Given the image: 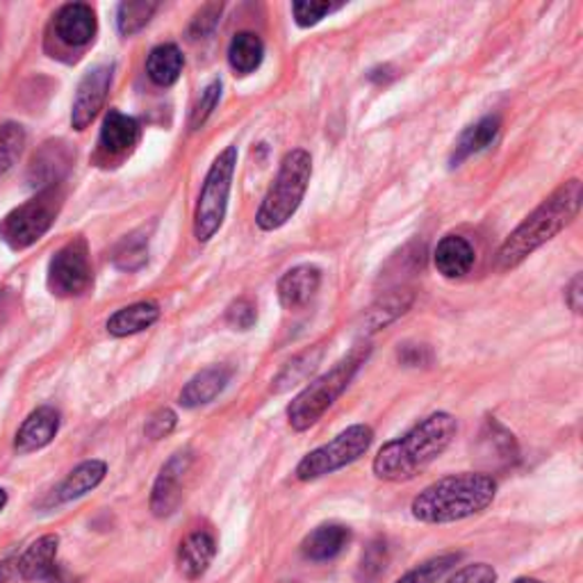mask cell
I'll return each instance as SVG.
<instances>
[{"mask_svg": "<svg viewBox=\"0 0 583 583\" xmlns=\"http://www.w3.org/2000/svg\"><path fill=\"white\" fill-rule=\"evenodd\" d=\"M176 413L171 409H158L149 420L144 424V433L146 437H151V441H162L167 437L173 428H176Z\"/></svg>", "mask_w": 583, "mask_h": 583, "instance_id": "cell-36", "label": "cell"}, {"mask_svg": "<svg viewBox=\"0 0 583 583\" xmlns=\"http://www.w3.org/2000/svg\"><path fill=\"white\" fill-rule=\"evenodd\" d=\"M219 98H222V83L214 81L201 92V96L192 109V117H190L192 130H199L210 119V115L214 113V107L219 105Z\"/></svg>", "mask_w": 583, "mask_h": 583, "instance_id": "cell-34", "label": "cell"}, {"mask_svg": "<svg viewBox=\"0 0 583 583\" xmlns=\"http://www.w3.org/2000/svg\"><path fill=\"white\" fill-rule=\"evenodd\" d=\"M25 146V130L19 124H6L0 128V178H3L21 158Z\"/></svg>", "mask_w": 583, "mask_h": 583, "instance_id": "cell-32", "label": "cell"}, {"mask_svg": "<svg viewBox=\"0 0 583 583\" xmlns=\"http://www.w3.org/2000/svg\"><path fill=\"white\" fill-rule=\"evenodd\" d=\"M57 431H60V413L51 406L36 409L21 424V428L17 433V441H14V449L19 454H30L36 449H44L46 445L53 443V437L57 435Z\"/></svg>", "mask_w": 583, "mask_h": 583, "instance_id": "cell-13", "label": "cell"}, {"mask_svg": "<svg viewBox=\"0 0 583 583\" xmlns=\"http://www.w3.org/2000/svg\"><path fill=\"white\" fill-rule=\"evenodd\" d=\"M107 474V465L103 460H85L76 469H73L68 477L62 481L57 488V501H73L81 499L94 488H98Z\"/></svg>", "mask_w": 583, "mask_h": 583, "instance_id": "cell-23", "label": "cell"}, {"mask_svg": "<svg viewBox=\"0 0 583 583\" xmlns=\"http://www.w3.org/2000/svg\"><path fill=\"white\" fill-rule=\"evenodd\" d=\"M158 10V3H151V0H128V3H121L117 10V28L124 36H132L141 28H146L153 19Z\"/></svg>", "mask_w": 583, "mask_h": 583, "instance_id": "cell-28", "label": "cell"}, {"mask_svg": "<svg viewBox=\"0 0 583 583\" xmlns=\"http://www.w3.org/2000/svg\"><path fill=\"white\" fill-rule=\"evenodd\" d=\"M60 208H62L60 190L55 188L44 190L40 197H34L28 203L14 208L3 222H0V240L14 251L32 246L51 231Z\"/></svg>", "mask_w": 583, "mask_h": 583, "instance_id": "cell-8", "label": "cell"}, {"mask_svg": "<svg viewBox=\"0 0 583 583\" xmlns=\"http://www.w3.org/2000/svg\"><path fill=\"white\" fill-rule=\"evenodd\" d=\"M501 130V121L499 117H484L481 121H477L474 126H469L460 139L456 141V149L452 156V165H460L463 160L477 156L481 151H486L488 146L495 144V139L499 137Z\"/></svg>", "mask_w": 583, "mask_h": 583, "instance_id": "cell-22", "label": "cell"}, {"mask_svg": "<svg viewBox=\"0 0 583 583\" xmlns=\"http://www.w3.org/2000/svg\"><path fill=\"white\" fill-rule=\"evenodd\" d=\"M581 180L572 178L547 197L524 222L506 237L497 253V267L501 272L520 267L531 253L542 244L554 240L563 229H568L581 208Z\"/></svg>", "mask_w": 583, "mask_h": 583, "instance_id": "cell-2", "label": "cell"}, {"mask_svg": "<svg viewBox=\"0 0 583 583\" xmlns=\"http://www.w3.org/2000/svg\"><path fill=\"white\" fill-rule=\"evenodd\" d=\"M413 304V292L409 289H396V292H388L383 295L370 310L364 315V326H368V331H381L388 324H392L396 317L404 315Z\"/></svg>", "mask_w": 583, "mask_h": 583, "instance_id": "cell-25", "label": "cell"}, {"mask_svg": "<svg viewBox=\"0 0 583 583\" xmlns=\"http://www.w3.org/2000/svg\"><path fill=\"white\" fill-rule=\"evenodd\" d=\"M160 317V308L151 301H139L128 308L117 310L107 319V333L115 338H128L151 328Z\"/></svg>", "mask_w": 583, "mask_h": 583, "instance_id": "cell-21", "label": "cell"}, {"mask_svg": "<svg viewBox=\"0 0 583 583\" xmlns=\"http://www.w3.org/2000/svg\"><path fill=\"white\" fill-rule=\"evenodd\" d=\"M109 85H113V66H96L81 81L71 109L73 128L85 130L98 117L100 107L107 98Z\"/></svg>", "mask_w": 583, "mask_h": 583, "instance_id": "cell-11", "label": "cell"}, {"mask_svg": "<svg viewBox=\"0 0 583 583\" xmlns=\"http://www.w3.org/2000/svg\"><path fill=\"white\" fill-rule=\"evenodd\" d=\"M399 360L409 364V368H420V364H426L431 360V353L422 344H404L399 349Z\"/></svg>", "mask_w": 583, "mask_h": 583, "instance_id": "cell-39", "label": "cell"}, {"mask_svg": "<svg viewBox=\"0 0 583 583\" xmlns=\"http://www.w3.org/2000/svg\"><path fill=\"white\" fill-rule=\"evenodd\" d=\"M182 66H186V60H182V53L176 44L156 46L149 60H146V73H149V78L160 87L176 85L182 73Z\"/></svg>", "mask_w": 583, "mask_h": 583, "instance_id": "cell-24", "label": "cell"}, {"mask_svg": "<svg viewBox=\"0 0 583 583\" xmlns=\"http://www.w3.org/2000/svg\"><path fill=\"white\" fill-rule=\"evenodd\" d=\"M388 544L383 538L372 540L368 547H364V552L360 556V565H358V581L360 583H377L385 570H388Z\"/></svg>", "mask_w": 583, "mask_h": 583, "instance_id": "cell-29", "label": "cell"}, {"mask_svg": "<svg viewBox=\"0 0 583 583\" xmlns=\"http://www.w3.org/2000/svg\"><path fill=\"white\" fill-rule=\"evenodd\" d=\"M458 422L449 413H433L406 435L385 443L374 456L372 469L381 481H411L452 445Z\"/></svg>", "mask_w": 583, "mask_h": 583, "instance_id": "cell-1", "label": "cell"}, {"mask_svg": "<svg viewBox=\"0 0 583 583\" xmlns=\"http://www.w3.org/2000/svg\"><path fill=\"white\" fill-rule=\"evenodd\" d=\"M312 178V158L304 149L289 151L278 169L272 190L267 192L258 214H255V224L261 231H276L285 226L295 212L299 210L308 182Z\"/></svg>", "mask_w": 583, "mask_h": 583, "instance_id": "cell-5", "label": "cell"}, {"mask_svg": "<svg viewBox=\"0 0 583 583\" xmlns=\"http://www.w3.org/2000/svg\"><path fill=\"white\" fill-rule=\"evenodd\" d=\"M474 258H477V255H474V246L460 235L443 237L433 253L435 269L445 278H460L469 274V269L474 267Z\"/></svg>", "mask_w": 583, "mask_h": 583, "instance_id": "cell-17", "label": "cell"}, {"mask_svg": "<svg viewBox=\"0 0 583 583\" xmlns=\"http://www.w3.org/2000/svg\"><path fill=\"white\" fill-rule=\"evenodd\" d=\"M565 304L570 306L572 312H581V306H583V280H581V274H576L565 292Z\"/></svg>", "mask_w": 583, "mask_h": 583, "instance_id": "cell-40", "label": "cell"}, {"mask_svg": "<svg viewBox=\"0 0 583 583\" xmlns=\"http://www.w3.org/2000/svg\"><path fill=\"white\" fill-rule=\"evenodd\" d=\"M265 57V44L255 32H240L233 36V42L229 46V62L231 66L246 76V73H253L263 64Z\"/></svg>", "mask_w": 583, "mask_h": 583, "instance_id": "cell-26", "label": "cell"}, {"mask_svg": "<svg viewBox=\"0 0 583 583\" xmlns=\"http://www.w3.org/2000/svg\"><path fill=\"white\" fill-rule=\"evenodd\" d=\"M149 261V240L141 233H132L124 237V242L115 251V265L124 272H137Z\"/></svg>", "mask_w": 583, "mask_h": 583, "instance_id": "cell-31", "label": "cell"}, {"mask_svg": "<svg viewBox=\"0 0 583 583\" xmlns=\"http://www.w3.org/2000/svg\"><path fill=\"white\" fill-rule=\"evenodd\" d=\"M368 356H370L368 344H356L333 370H328L310 385H306L287 406L289 426L295 431H308L310 426H315L324 417V413L342 396V392L349 388V383L362 368V362L368 360Z\"/></svg>", "mask_w": 583, "mask_h": 583, "instance_id": "cell-4", "label": "cell"}, {"mask_svg": "<svg viewBox=\"0 0 583 583\" xmlns=\"http://www.w3.org/2000/svg\"><path fill=\"white\" fill-rule=\"evenodd\" d=\"M6 506H8V492L3 488H0V510H3Z\"/></svg>", "mask_w": 583, "mask_h": 583, "instance_id": "cell-41", "label": "cell"}, {"mask_svg": "<svg viewBox=\"0 0 583 583\" xmlns=\"http://www.w3.org/2000/svg\"><path fill=\"white\" fill-rule=\"evenodd\" d=\"M374 443V431L368 424H353L340 435H336L331 443H326L304 456V460L297 465V479L299 481H315L333 474L351 463H356L360 456L370 452Z\"/></svg>", "mask_w": 583, "mask_h": 583, "instance_id": "cell-7", "label": "cell"}, {"mask_svg": "<svg viewBox=\"0 0 583 583\" xmlns=\"http://www.w3.org/2000/svg\"><path fill=\"white\" fill-rule=\"evenodd\" d=\"M319 283H321V272L312 265H301V267L289 269L278 280V299L289 310L301 308L315 297Z\"/></svg>", "mask_w": 583, "mask_h": 583, "instance_id": "cell-19", "label": "cell"}, {"mask_svg": "<svg viewBox=\"0 0 583 583\" xmlns=\"http://www.w3.org/2000/svg\"><path fill=\"white\" fill-rule=\"evenodd\" d=\"M190 465H192V454L178 452L160 469L151 492V510L156 518H169L178 508L182 499V484H186Z\"/></svg>", "mask_w": 583, "mask_h": 583, "instance_id": "cell-10", "label": "cell"}, {"mask_svg": "<svg viewBox=\"0 0 583 583\" xmlns=\"http://www.w3.org/2000/svg\"><path fill=\"white\" fill-rule=\"evenodd\" d=\"M214 554H216L214 536L208 531H194L180 544L178 570L182 576L194 581L208 572L210 563L214 561Z\"/></svg>", "mask_w": 583, "mask_h": 583, "instance_id": "cell-16", "label": "cell"}, {"mask_svg": "<svg viewBox=\"0 0 583 583\" xmlns=\"http://www.w3.org/2000/svg\"><path fill=\"white\" fill-rule=\"evenodd\" d=\"M351 542V531L342 524H321L312 529L304 542H301V554L308 561L324 563V561H333L338 559L347 544Z\"/></svg>", "mask_w": 583, "mask_h": 583, "instance_id": "cell-15", "label": "cell"}, {"mask_svg": "<svg viewBox=\"0 0 583 583\" xmlns=\"http://www.w3.org/2000/svg\"><path fill=\"white\" fill-rule=\"evenodd\" d=\"M458 561H460V554H454V552L433 556L420 563L417 568H413L411 572H406L401 579H396L394 583H437Z\"/></svg>", "mask_w": 583, "mask_h": 583, "instance_id": "cell-30", "label": "cell"}, {"mask_svg": "<svg viewBox=\"0 0 583 583\" xmlns=\"http://www.w3.org/2000/svg\"><path fill=\"white\" fill-rule=\"evenodd\" d=\"M222 10H224L222 3L203 6L201 12L194 17V21H192V25H190V40L197 42V40H205L208 34H212V30H214L216 23H219V17H222Z\"/></svg>", "mask_w": 583, "mask_h": 583, "instance_id": "cell-35", "label": "cell"}, {"mask_svg": "<svg viewBox=\"0 0 583 583\" xmlns=\"http://www.w3.org/2000/svg\"><path fill=\"white\" fill-rule=\"evenodd\" d=\"M92 283L89 251L85 240H73L62 246L49 265V285L57 297H78Z\"/></svg>", "mask_w": 583, "mask_h": 583, "instance_id": "cell-9", "label": "cell"}, {"mask_svg": "<svg viewBox=\"0 0 583 583\" xmlns=\"http://www.w3.org/2000/svg\"><path fill=\"white\" fill-rule=\"evenodd\" d=\"M139 124L137 119L119 113V109H109L103 119L100 128V146L109 156H121L130 151L139 141Z\"/></svg>", "mask_w": 583, "mask_h": 583, "instance_id": "cell-20", "label": "cell"}, {"mask_svg": "<svg viewBox=\"0 0 583 583\" xmlns=\"http://www.w3.org/2000/svg\"><path fill=\"white\" fill-rule=\"evenodd\" d=\"M447 583H497V570L488 563L465 565Z\"/></svg>", "mask_w": 583, "mask_h": 583, "instance_id": "cell-38", "label": "cell"}, {"mask_svg": "<svg viewBox=\"0 0 583 583\" xmlns=\"http://www.w3.org/2000/svg\"><path fill=\"white\" fill-rule=\"evenodd\" d=\"M497 497V481L484 471L437 479L413 499V518L424 524H452L484 513Z\"/></svg>", "mask_w": 583, "mask_h": 583, "instance_id": "cell-3", "label": "cell"}, {"mask_svg": "<svg viewBox=\"0 0 583 583\" xmlns=\"http://www.w3.org/2000/svg\"><path fill=\"white\" fill-rule=\"evenodd\" d=\"M55 32L66 46H87L96 34V14L85 3H68L55 17Z\"/></svg>", "mask_w": 583, "mask_h": 583, "instance_id": "cell-14", "label": "cell"}, {"mask_svg": "<svg viewBox=\"0 0 583 583\" xmlns=\"http://www.w3.org/2000/svg\"><path fill=\"white\" fill-rule=\"evenodd\" d=\"M513 583H544V581H538V579H531V576H520Z\"/></svg>", "mask_w": 583, "mask_h": 583, "instance_id": "cell-42", "label": "cell"}, {"mask_svg": "<svg viewBox=\"0 0 583 583\" xmlns=\"http://www.w3.org/2000/svg\"><path fill=\"white\" fill-rule=\"evenodd\" d=\"M231 381V370L224 368V364H214V368H208L199 372L190 383L182 388L180 392V406L186 409H199L210 404L219 394L224 392V388Z\"/></svg>", "mask_w": 583, "mask_h": 583, "instance_id": "cell-18", "label": "cell"}, {"mask_svg": "<svg viewBox=\"0 0 583 583\" xmlns=\"http://www.w3.org/2000/svg\"><path fill=\"white\" fill-rule=\"evenodd\" d=\"M235 165H237V146H226V149L214 158L203 180L194 212V235L199 242H208L210 237H214V233L224 224Z\"/></svg>", "mask_w": 583, "mask_h": 583, "instance_id": "cell-6", "label": "cell"}, {"mask_svg": "<svg viewBox=\"0 0 583 583\" xmlns=\"http://www.w3.org/2000/svg\"><path fill=\"white\" fill-rule=\"evenodd\" d=\"M57 547L60 538L55 533L34 540L17 561V572L25 581H60L57 576Z\"/></svg>", "mask_w": 583, "mask_h": 583, "instance_id": "cell-12", "label": "cell"}, {"mask_svg": "<svg viewBox=\"0 0 583 583\" xmlns=\"http://www.w3.org/2000/svg\"><path fill=\"white\" fill-rule=\"evenodd\" d=\"M226 319L233 328H240V331H248V328L255 324V319H258V312H255V304L251 299L242 297V299L231 304Z\"/></svg>", "mask_w": 583, "mask_h": 583, "instance_id": "cell-37", "label": "cell"}, {"mask_svg": "<svg viewBox=\"0 0 583 583\" xmlns=\"http://www.w3.org/2000/svg\"><path fill=\"white\" fill-rule=\"evenodd\" d=\"M319 360H321V349H319V347H315V349H310V351L297 356L295 360L287 362L285 368H283V372L276 377V381H274V390H276V392H285V390H289V388L299 385L301 381H306V379L317 370Z\"/></svg>", "mask_w": 583, "mask_h": 583, "instance_id": "cell-27", "label": "cell"}, {"mask_svg": "<svg viewBox=\"0 0 583 583\" xmlns=\"http://www.w3.org/2000/svg\"><path fill=\"white\" fill-rule=\"evenodd\" d=\"M340 8L342 3H328V0H299V3L292 6V14H295L297 25L310 28L317 25L326 14H331Z\"/></svg>", "mask_w": 583, "mask_h": 583, "instance_id": "cell-33", "label": "cell"}]
</instances>
